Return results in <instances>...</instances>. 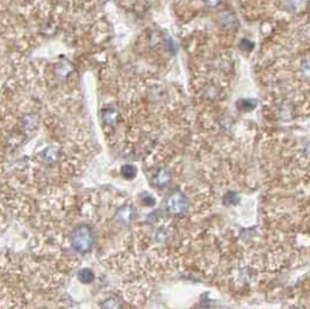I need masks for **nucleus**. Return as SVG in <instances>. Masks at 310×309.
<instances>
[{
  "instance_id": "nucleus-1",
  "label": "nucleus",
  "mask_w": 310,
  "mask_h": 309,
  "mask_svg": "<svg viewBox=\"0 0 310 309\" xmlns=\"http://www.w3.org/2000/svg\"><path fill=\"white\" fill-rule=\"evenodd\" d=\"M70 243L76 251L79 253H88L93 248L94 237L93 230L88 226H78L72 229L70 236Z\"/></svg>"
},
{
  "instance_id": "nucleus-2",
  "label": "nucleus",
  "mask_w": 310,
  "mask_h": 309,
  "mask_svg": "<svg viewBox=\"0 0 310 309\" xmlns=\"http://www.w3.org/2000/svg\"><path fill=\"white\" fill-rule=\"evenodd\" d=\"M187 199L180 192H173L165 202V209L172 215L182 214L187 209Z\"/></svg>"
},
{
  "instance_id": "nucleus-3",
  "label": "nucleus",
  "mask_w": 310,
  "mask_h": 309,
  "mask_svg": "<svg viewBox=\"0 0 310 309\" xmlns=\"http://www.w3.org/2000/svg\"><path fill=\"white\" fill-rule=\"evenodd\" d=\"M93 279H94V273H93V271L91 269H88V267L81 269L78 272V280L82 284L92 283Z\"/></svg>"
},
{
  "instance_id": "nucleus-4",
  "label": "nucleus",
  "mask_w": 310,
  "mask_h": 309,
  "mask_svg": "<svg viewBox=\"0 0 310 309\" xmlns=\"http://www.w3.org/2000/svg\"><path fill=\"white\" fill-rule=\"evenodd\" d=\"M309 2L310 0H291L289 5H291L293 12L300 13L306 11V8L309 6Z\"/></svg>"
},
{
  "instance_id": "nucleus-5",
  "label": "nucleus",
  "mask_w": 310,
  "mask_h": 309,
  "mask_svg": "<svg viewBox=\"0 0 310 309\" xmlns=\"http://www.w3.org/2000/svg\"><path fill=\"white\" fill-rule=\"evenodd\" d=\"M121 174L123 178H126V179H133V178H135L136 176V167L130 165V164H127V165H123L121 167Z\"/></svg>"
},
{
  "instance_id": "nucleus-6",
  "label": "nucleus",
  "mask_w": 310,
  "mask_h": 309,
  "mask_svg": "<svg viewBox=\"0 0 310 309\" xmlns=\"http://www.w3.org/2000/svg\"><path fill=\"white\" fill-rule=\"evenodd\" d=\"M71 70L72 69L70 67V64L65 63V62H63V63H60L56 68V72L60 77H65V76H68L71 72Z\"/></svg>"
},
{
  "instance_id": "nucleus-7",
  "label": "nucleus",
  "mask_w": 310,
  "mask_h": 309,
  "mask_svg": "<svg viewBox=\"0 0 310 309\" xmlns=\"http://www.w3.org/2000/svg\"><path fill=\"white\" fill-rule=\"evenodd\" d=\"M168 178H170V174H168L165 170L159 171V173L157 174V183L159 186H164L168 183Z\"/></svg>"
},
{
  "instance_id": "nucleus-8",
  "label": "nucleus",
  "mask_w": 310,
  "mask_h": 309,
  "mask_svg": "<svg viewBox=\"0 0 310 309\" xmlns=\"http://www.w3.org/2000/svg\"><path fill=\"white\" fill-rule=\"evenodd\" d=\"M301 74L305 78H310V60L306 61L301 67Z\"/></svg>"
},
{
  "instance_id": "nucleus-9",
  "label": "nucleus",
  "mask_w": 310,
  "mask_h": 309,
  "mask_svg": "<svg viewBox=\"0 0 310 309\" xmlns=\"http://www.w3.org/2000/svg\"><path fill=\"white\" fill-rule=\"evenodd\" d=\"M222 1L223 0H205V4L208 6V7L215 8V7H218V6L221 5Z\"/></svg>"
}]
</instances>
